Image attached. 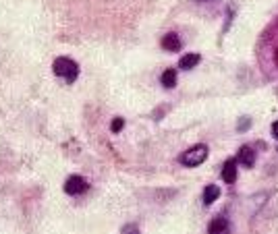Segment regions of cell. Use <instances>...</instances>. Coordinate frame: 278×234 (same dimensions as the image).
<instances>
[{"label": "cell", "instance_id": "cell-15", "mask_svg": "<svg viewBox=\"0 0 278 234\" xmlns=\"http://www.w3.org/2000/svg\"><path fill=\"white\" fill-rule=\"evenodd\" d=\"M195 3H218V0H195Z\"/></svg>", "mask_w": 278, "mask_h": 234}, {"label": "cell", "instance_id": "cell-4", "mask_svg": "<svg viewBox=\"0 0 278 234\" xmlns=\"http://www.w3.org/2000/svg\"><path fill=\"white\" fill-rule=\"evenodd\" d=\"M160 46H162L166 52H179V50L183 48V42H181V37H179L175 31H170V33H166V35L162 37Z\"/></svg>", "mask_w": 278, "mask_h": 234}, {"label": "cell", "instance_id": "cell-14", "mask_svg": "<svg viewBox=\"0 0 278 234\" xmlns=\"http://www.w3.org/2000/svg\"><path fill=\"white\" fill-rule=\"evenodd\" d=\"M129 230H137V226H125L123 232H129Z\"/></svg>", "mask_w": 278, "mask_h": 234}, {"label": "cell", "instance_id": "cell-10", "mask_svg": "<svg viewBox=\"0 0 278 234\" xmlns=\"http://www.w3.org/2000/svg\"><path fill=\"white\" fill-rule=\"evenodd\" d=\"M230 226H228V220L224 218V216H218V218H214L212 222H210V226H208V230L214 234V232H226Z\"/></svg>", "mask_w": 278, "mask_h": 234}, {"label": "cell", "instance_id": "cell-1", "mask_svg": "<svg viewBox=\"0 0 278 234\" xmlns=\"http://www.w3.org/2000/svg\"><path fill=\"white\" fill-rule=\"evenodd\" d=\"M52 71L58 79H62L67 85H73L79 77V64L69 56H58L52 64Z\"/></svg>", "mask_w": 278, "mask_h": 234}, {"label": "cell", "instance_id": "cell-5", "mask_svg": "<svg viewBox=\"0 0 278 234\" xmlns=\"http://www.w3.org/2000/svg\"><path fill=\"white\" fill-rule=\"evenodd\" d=\"M237 162L245 168H251L255 164V149H251L249 145H243L239 149V155H237Z\"/></svg>", "mask_w": 278, "mask_h": 234}, {"label": "cell", "instance_id": "cell-12", "mask_svg": "<svg viewBox=\"0 0 278 234\" xmlns=\"http://www.w3.org/2000/svg\"><path fill=\"white\" fill-rule=\"evenodd\" d=\"M249 125H251V119H249V116H243L241 123L237 125V129H239V131L243 133V131H247V129H249Z\"/></svg>", "mask_w": 278, "mask_h": 234}, {"label": "cell", "instance_id": "cell-7", "mask_svg": "<svg viewBox=\"0 0 278 234\" xmlns=\"http://www.w3.org/2000/svg\"><path fill=\"white\" fill-rule=\"evenodd\" d=\"M200 62H202V56L197 54V52H191V54H185V56L179 60V68H183V71H189V68L197 66Z\"/></svg>", "mask_w": 278, "mask_h": 234}, {"label": "cell", "instance_id": "cell-3", "mask_svg": "<svg viewBox=\"0 0 278 234\" xmlns=\"http://www.w3.org/2000/svg\"><path fill=\"white\" fill-rule=\"evenodd\" d=\"M88 189H90L88 180L83 176H79V174H73V176H69L65 180V193L71 195V197H79V195L88 193Z\"/></svg>", "mask_w": 278, "mask_h": 234}, {"label": "cell", "instance_id": "cell-13", "mask_svg": "<svg viewBox=\"0 0 278 234\" xmlns=\"http://www.w3.org/2000/svg\"><path fill=\"white\" fill-rule=\"evenodd\" d=\"M272 137H276V139H278V121L272 125Z\"/></svg>", "mask_w": 278, "mask_h": 234}, {"label": "cell", "instance_id": "cell-8", "mask_svg": "<svg viewBox=\"0 0 278 234\" xmlns=\"http://www.w3.org/2000/svg\"><path fill=\"white\" fill-rule=\"evenodd\" d=\"M218 197H220V189H218L216 184H208V186L204 189V205H206V207L212 205Z\"/></svg>", "mask_w": 278, "mask_h": 234}, {"label": "cell", "instance_id": "cell-6", "mask_svg": "<svg viewBox=\"0 0 278 234\" xmlns=\"http://www.w3.org/2000/svg\"><path fill=\"white\" fill-rule=\"evenodd\" d=\"M222 180L228 182V184H232L237 180V160L230 158V160L224 162V166H222Z\"/></svg>", "mask_w": 278, "mask_h": 234}, {"label": "cell", "instance_id": "cell-2", "mask_svg": "<svg viewBox=\"0 0 278 234\" xmlns=\"http://www.w3.org/2000/svg\"><path fill=\"white\" fill-rule=\"evenodd\" d=\"M206 158H208V145L197 143V145H193V147H189L187 151L181 153L179 162H181L183 166H187V168H195V166L204 164Z\"/></svg>", "mask_w": 278, "mask_h": 234}, {"label": "cell", "instance_id": "cell-9", "mask_svg": "<svg viewBox=\"0 0 278 234\" xmlns=\"http://www.w3.org/2000/svg\"><path fill=\"white\" fill-rule=\"evenodd\" d=\"M160 81H162V85L166 89H173L177 85V68H166L162 73V77H160Z\"/></svg>", "mask_w": 278, "mask_h": 234}, {"label": "cell", "instance_id": "cell-11", "mask_svg": "<svg viewBox=\"0 0 278 234\" xmlns=\"http://www.w3.org/2000/svg\"><path fill=\"white\" fill-rule=\"evenodd\" d=\"M123 127H125V121H123V119H114L112 125H110V131H112V133H118Z\"/></svg>", "mask_w": 278, "mask_h": 234}]
</instances>
